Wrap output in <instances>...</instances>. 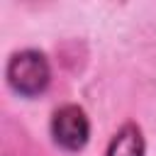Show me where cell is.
Returning <instances> with one entry per match:
<instances>
[{
  "mask_svg": "<svg viewBox=\"0 0 156 156\" xmlns=\"http://www.w3.org/2000/svg\"><path fill=\"white\" fill-rule=\"evenodd\" d=\"M49 78H51L49 63L39 51H32V49L20 51L7 63V80L20 95H27V98L39 95L49 85Z\"/></svg>",
  "mask_w": 156,
  "mask_h": 156,
  "instance_id": "cell-1",
  "label": "cell"
},
{
  "mask_svg": "<svg viewBox=\"0 0 156 156\" xmlns=\"http://www.w3.org/2000/svg\"><path fill=\"white\" fill-rule=\"evenodd\" d=\"M51 134L61 149L80 151L90 136V124H88L85 112L76 105H66V107L56 110V115L51 119Z\"/></svg>",
  "mask_w": 156,
  "mask_h": 156,
  "instance_id": "cell-2",
  "label": "cell"
},
{
  "mask_svg": "<svg viewBox=\"0 0 156 156\" xmlns=\"http://www.w3.org/2000/svg\"><path fill=\"white\" fill-rule=\"evenodd\" d=\"M105 156H144V139H141L139 127L124 124L110 141Z\"/></svg>",
  "mask_w": 156,
  "mask_h": 156,
  "instance_id": "cell-3",
  "label": "cell"
}]
</instances>
